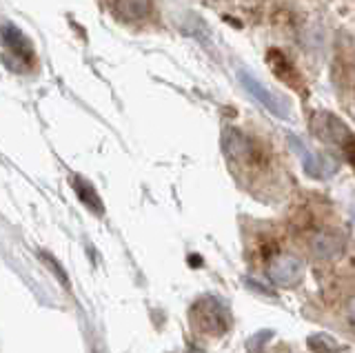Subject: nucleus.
Listing matches in <instances>:
<instances>
[{
  "label": "nucleus",
  "instance_id": "1",
  "mask_svg": "<svg viewBox=\"0 0 355 353\" xmlns=\"http://www.w3.org/2000/svg\"><path fill=\"white\" fill-rule=\"evenodd\" d=\"M3 49L5 64L11 71L27 74L36 64V49H33L31 40L16 25L7 23V20L3 23Z\"/></svg>",
  "mask_w": 355,
  "mask_h": 353
},
{
  "label": "nucleus",
  "instance_id": "2",
  "mask_svg": "<svg viewBox=\"0 0 355 353\" xmlns=\"http://www.w3.org/2000/svg\"><path fill=\"white\" fill-rule=\"evenodd\" d=\"M315 131L322 138H327L333 145H338L342 156L355 169V134L333 114H318L315 116Z\"/></svg>",
  "mask_w": 355,
  "mask_h": 353
},
{
  "label": "nucleus",
  "instance_id": "3",
  "mask_svg": "<svg viewBox=\"0 0 355 353\" xmlns=\"http://www.w3.org/2000/svg\"><path fill=\"white\" fill-rule=\"evenodd\" d=\"M191 318L200 331H205V334H211V336H220L229 329L227 309L220 302H216L214 298H205V300L196 302L191 309Z\"/></svg>",
  "mask_w": 355,
  "mask_h": 353
},
{
  "label": "nucleus",
  "instance_id": "4",
  "mask_svg": "<svg viewBox=\"0 0 355 353\" xmlns=\"http://www.w3.org/2000/svg\"><path fill=\"white\" fill-rule=\"evenodd\" d=\"M225 153L227 158H231L233 162L244 164V167H253V164L262 162V153L258 149V145L247 138L238 129H227L225 131Z\"/></svg>",
  "mask_w": 355,
  "mask_h": 353
},
{
  "label": "nucleus",
  "instance_id": "5",
  "mask_svg": "<svg viewBox=\"0 0 355 353\" xmlns=\"http://www.w3.org/2000/svg\"><path fill=\"white\" fill-rule=\"evenodd\" d=\"M266 273L273 284L277 286H295L300 280H302V262L300 258L291 256V253H277L275 258L269 260V267H266Z\"/></svg>",
  "mask_w": 355,
  "mask_h": 353
},
{
  "label": "nucleus",
  "instance_id": "6",
  "mask_svg": "<svg viewBox=\"0 0 355 353\" xmlns=\"http://www.w3.org/2000/svg\"><path fill=\"white\" fill-rule=\"evenodd\" d=\"M344 245H347V242H344V236L340 234V231H333V229L311 231L309 238H306V247L318 260L338 258L344 251Z\"/></svg>",
  "mask_w": 355,
  "mask_h": 353
},
{
  "label": "nucleus",
  "instance_id": "7",
  "mask_svg": "<svg viewBox=\"0 0 355 353\" xmlns=\"http://www.w3.org/2000/svg\"><path fill=\"white\" fill-rule=\"evenodd\" d=\"M240 83L244 85V89H247L260 105H264L266 109H269L273 116H277V118H288V114H291V112H288V103L284 101L282 96H277L271 89H266V87L262 83L255 80L251 74L240 71Z\"/></svg>",
  "mask_w": 355,
  "mask_h": 353
},
{
  "label": "nucleus",
  "instance_id": "8",
  "mask_svg": "<svg viewBox=\"0 0 355 353\" xmlns=\"http://www.w3.org/2000/svg\"><path fill=\"white\" fill-rule=\"evenodd\" d=\"M266 62H269L271 71L275 74L277 80H282L286 87H291L295 92H304V80H302V74L291 62V58L282 53L280 49H269L266 53Z\"/></svg>",
  "mask_w": 355,
  "mask_h": 353
},
{
  "label": "nucleus",
  "instance_id": "9",
  "mask_svg": "<svg viewBox=\"0 0 355 353\" xmlns=\"http://www.w3.org/2000/svg\"><path fill=\"white\" fill-rule=\"evenodd\" d=\"M291 145L293 149L302 156V164H304V171L313 178H329V175L336 171V164H333L329 158L324 156H315L313 151H309L304 147V142H300L297 138H291Z\"/></svg>",
  "mask_w": 355,
  "mask_h": 353
},
{
  "label": "nucleus",
  "instance_id": "10",
  "mask_svg": "<svg viewBox=\"0 0 355 353\" xmlns=\"http://www.w3.org/2000/svg\"><path fill=\"white\" fill-rule=\"evenodd\" d=\"M109 7L122 20H140L151 14V0H109Z\"/></svg>",
  "mask_w": 355,
  "mask_h": 353
},
{
  "label": "nucleus",
  "instance_id": "11",
  "mask_svg": "<svg viewBox=\"0 0 355 353\" xmlns=\"http://www.w3.org/2000/svg\"><path fill=\"white\" fill-rule=\"evenodd\" d=\"M71 184H73L76 196L80 198V203L89 209V212H94L96 216H105V205H103V200H100V196L96 193L92 182L80 178V175H76V178L71 180Z\"/></svg>",
  "mask_w": 355,
  "mask_h": 353
},
{
  "label": "nucleus",
  "instance_id": "12",
  "mask_svg": "<svg viewBox=\"0 0 355 353\" xmlns=\"http://www.w3.org/2000/svg\"><path fill=\"white\" fill-rule=\"evenodd\" d=\"M40 258H42V262H47L49 267H53V271H55V275H58V280L64 284V289H69V282H67V275L62 273V269L58 267V262H55L51 256H47V253H40Z\"/></svg>",
  "mask_w": 355,
  "mask_h": 353
},
{
  "label": "nucleus",
  "instance_id": "13",
  "mask_svg": "<svg viewBox=\"0 0 355 353\" xmlns=\"http://www.w3.org/2000/svg\"><path fill=\"white\" fill-rule=\"evenodd\" d=\"M349 316H351V322L355 325V298H353L351 304H349Z\"/></svg>",
  "mask_w": 355,
  "mask_h": 353
}]
</instances>
